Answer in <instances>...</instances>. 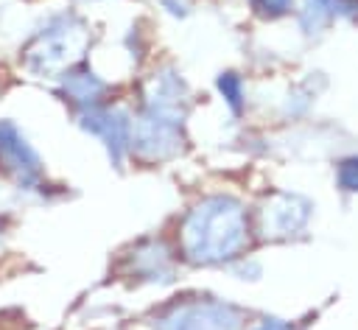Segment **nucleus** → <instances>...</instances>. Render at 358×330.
Instances as JSON below:
<instances>
[{
    "instance_id": "obj_1",
    "label": "nucleus",
    "mask_w": 358,
    "mask_h": 330,
    "mask_svg": "<svg viewBox=\"0 0 358 330\" xmlns=\"http://www.w3.org/2000/svg\"><path fill=\"white\" fill-rule=\"evenodd\" d=\"M182 254L199 266H215L238 257L249 243L246 207L232 196L201 199L182 221Z\"/></svg>"
},
{
    "instance_id": "obj_2",
    "label": "nucleus",
    "mask_w": 358,
    "mask_h": 330,
    "mask_svg": "<svg viewBox=\"0 0 358 330\" xmlns=\"http://www.w3.org/2000/svg\"><path fill=\"white\" fill-rule=\"evenodd\" d=\"M243 316L238 308L215 299H193L159 316V330H241Z\"/></svg>"
},
{
    "instance_id": "obj_3",
    "label": "nucleus",
    "mask_w": 358,
    "mask_h": 330,
    "mask_svg": "<svg viewBox=\"0 0 358 330\" xmlns=\"http://www.w3.org/2000/svg\"><path fill=\"white\" fill-rule=\"evenodd\" d=\"M84 39H87V34L78 22H73V25L64 22L59 28H50L28 50V67L39 76H53V73L70 67L81 56Z\"/></svg>"
},
{
    "instance_id": "obj_4",
    "label": "nucleus",
    "mask_w": 358,
    "mask_h": 330,
    "mask_svg": "<svg viewBox=\"0 0 358 330\" xmlns=\"http://www.w3.org/2000/svg\"><path fill=\"white\" fill-rule=\"evenodd\" d=\"M81 126L92 131L95 137L103 140L109 148V157L115 162L123 159V154L131 148V120L120 109H106V106H90L81 115Z\"/></svg>"
},
{
    "instance_id": "obj_5",
    "label": "nucleus",
    "mask_w": 358,
    "mask_h": 330,
    "mask_svg": "<svg viewBox=\"0 0 358 330\" xmlns=\"http://www.w3.org/2000/svg\"><path fill=\"white\" fill-rule=\"evenodd\" d=\"M310 218V201L296 193H277L263 207V235L266 238H291L305 229Z\"/></svg>"
},
{
    "instance_id": "obj_6",
    "label": "nucleus",
    "mask_w": 358,
    "mask_h": 330,
    "mask_svg": "<svg viewBox=\"0 0 358 330\" xmlns=\"http://www.w3.org/2000/svg\"><path fill=\"white\" fill-rule=\"evenodd\" d=\"M0 162L6 165V171L22 182L31 185L39 179L42 168H39V157L36 151L25 143V137L17 131V126L11 123H0Z\"/></svg>"
},
{
    "instance_id": "obj_7",
    "label": "nucleus",
    "mask_w": 358,
    "mask_h": 330,
    "mask_svg": "<svg viewBox=\"0 0 358 330\" xmlns=\"http://www.w3.org/2000/svg\"><path fill=\"white\" fill-rule=\"evenodd\" d=\"M358 14V0H308L299 20L305 31H319L322 25Z\"/></svg>"
},
{
    "instance_id": "obj_8",
    "label": "nucleus",
    "mask_w": 358,
    "mask_h": 330,
    "mask_svg": "<svg viewBox=\"0 0 358 330\" xmlns=\"http://www.w3.org/2000/svg\"><path fill=\"white\" fill-rule=\"evenodd\" d=\"M106 84L92 73V70H70L67 78H64V92L70 101L81 103V106H95L98 98L103 95Z\"/></svg>"
},
{
    "instance_id": "obj_9",
    "label": "nucleus",
    "mask_w": 358,
    "mask_h": 330,
    "mask_svg": "<svg viewBox=\"0 0 358 330\" xmlns=\"http://www.w3.org/2000/svg\"><path fill=\"white\" fill-rule=\"evenodd\" d=\"M218 89H221V95L227 98V103H229L235 112L243 106V84H241V78H238L235 73H224V76L218 78Z\"/></svg>"
},
{
    "instance_id": "obj_10",
    "label": "nucleus",
    "mask_w": 358,
    "mask_h": 330,
    "mask_svg": "<svg viewBox=\"0 0 358 330\" xmlns=\"http://www.w3.org/2000/svg\"><path fill=\"white\" fill-rule=\"evenodd\" d=\"M336 179H338V187L347 190V193H358V157H347L338 162V171H336Z\"/></svg>"
},
{
    "instance_id": "obj_11",
    "label": "nucleus",
    "mask_w": 358,
    "mask_h": 330,
    "mask_svg": "<svg viewBox=\"0 0 358 330\" xmlns=\"http://www.w3.org/2000/svg\"><path fill=\"white\" fill-rule=\"evenodd\" d=\"M249 3L263 17H282L294 8V0H249Z\"/></svg>"
},
{
    "instance_id": "obj_12",
    "label": "nucleus",
    "mask_w": 358,
    "mask_h": 330,
    "mask_svg": "<svg viewBox=\"0 0 358 330\" xmlns=\"http://www.w3.org/2000/svg\"><path fill=\"white\" fill-rule=\"evenodd\" d=\"M252 330H291L285 322H280V319H263L257 327H252Z\"/></svg>"
}]
</instances>
